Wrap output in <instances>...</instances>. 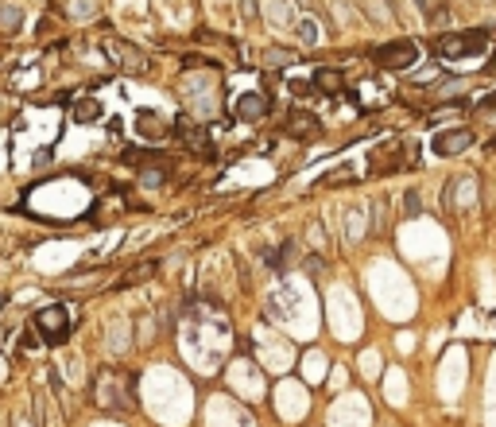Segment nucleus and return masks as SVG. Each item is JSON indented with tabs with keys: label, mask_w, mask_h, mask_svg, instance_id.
Wrapping results in <instances>:
<instances>
[{
	"label": "nucleus",
	"mask_w": 496,
	"mask_h": 427,
	"mask_svg": "<svg viewBox=\"0 0 496 427\" xmlns=\"http://www.w3.org/2000/svg\"><path fill=\"white\" fill-rule=\"evenodd\" d=\"M473 144V133L469 128H450V133H438L434 136V155H458V152H466V148Z\"/></svg>",
	"instance_id": "obj_8"
},
{
	"label": "nucleus",
	"mask_w": 496,
	"mask_h": 427,
	"mask_svg": "<svg viewBox=\"0 0 496 427\" xmlns=\"http://www.w3.org/2000/svg\"><path fill=\"white\" fill-rule=\"evenodd\" d=\"M171 133H175L179 140H183V144H186L194 155H213V148H210V136H205V128H198L190 117H175V128H171Z\"/></svg>",
	"instance_id": "obj_6"
},
{
	"label": "nucleus",
	"mask_w": 496,
	"mask_h": 427,
	"mask_svg": "<svg viewBox=\"0 0 496 427\" xmlns=\"http://www.w3.org/2000/svg\"><path fill=\"white\" fill-rule=\"evenodd\" d=\"M384 229V202H376V233Z\"/></svg>",
	"instance_id": "obj_21"
},
{
	"label": "nucleus",
	"mask_w": 496,
	"mask_h": 427,
	"mask_svg": "<svg viewBox=\"0 0 496 427\" xmlns=\"http://www.w3.org/2000/svg\"><path fill=\"white\" fill-rule=\"evenodd\" d=\"M152 272H155V265H144V268H136V272H128V276H124V284H120V287H128V284H136V280H147Z\"/></svg>",
	"instance_id": "obj_18"
},
{
	"label": "nucleus",
	"mask_w": 496,
	"mask_h": 427,
	"mask_svg": "<svg viewBox=\"0 0 496 427\" xmlns=\"http://www.w3.org/2000/svg\"><path fill=\"white\" fill-rule=\"evenodd\" d=\"M31 326H35V334L47 342V346H62L74 331V318L62 303H47V307H39L35 315H31Z\"/></svg>",
	"instance_id": "obj_2"
},
{
	"label": "nucleus",
	"mask_w": 496,
	"mask_h": 427,
	"mask_svg": "<svg viewBox=\"0 0 496 427\" xmlns=\"http://www.w3.org/2000/svg\"><path fill=\"white\" fill-rule=\"evenodd\" d=\"M268 109H271V97L268 94H241L233 113L241 121H264V117H268Z\"/></svg>",
	"instance_id": "obj_9"
},
{
	"label": "nucleus",
	"mask_w": 496,
	"mask_h": 427,
	"mask_svg": "<svg viewBox=\"0 0 496 427\" xmlns=\"http://www.w3.org/2000/svg\"><path fill=\"white\" fill-rule=\"evenodd\" d=\"M485 47H489V31H461V35H442L434 43V55L438 59H466V55H481Z\"/></svg>",
	"instance_id": "obj_3"
},
{
	"label": "nucleus",
	"mask_w": 496,
	"mask_h": 427,
	"mask_svg": "<svg viewBox=\"0 0 496 427\" xmlns=\"http://www.w3.org/2000/svg\"><path fill=\"white\" fill-rule=\"evenodd\" d=\"M167 171L171 167H140V183L144 187H163L167 183Z\"/></svg>",
	"instance_id": "obj_15"
},
{
	"label": "nucleus",
	"mask_w": 496,
	"mask_h": 427,
	"mask_svg": "<svg viewBox=\"0 0 496 427\" xmlns=\"http://www.w3.org/2000/svg\"><path fill=\"white\" fill-rule=\"evenodd\" d=\"M314 89H322L326 97H337L345 89V78H342V70H334V67H322V70H314Z\"/></svg>",
	"instance_id": "obj_11"
},
{
	"label": "nucleus",
	"mask_w": 496,
	"mask_h": 427,
	"mask_svg": "<svg viewBox=\"0 0 496 427\" xmlns=\"http://www.w3.org/2000/svg\"><path fill=\"white\" fill-rule=\"evenodd\" d=\"M303 8H314V0H303Z\"/></svg>",
	"instance_id": "obj_23"
},
{
	"label": "nucleus",
	"mask_w": 496,
	"mask_h": 427,
	"mask_svg": "<svg viewBox=\"0 0 496 427\" xmlns=\"http://www.w3.org/2000/svg\"><path fill=\"white\" fill-rule=\"evenodd\" d=\"M186 67H213V59H198V55H186Z\"/></svg>",
	"instance_id": "obj_20"
},
{
	"label": "nucleus",
	"mask_w": 496,
	"mask_h": 427,
	"mask_svg": "<svg viewBox=\"0 0 496 427\" xmlns=\"http://www.w3.org/2000/svg\"><path fill=\"white\" fill-rule=\"evenodd\" d=\"M120 160L128 163V167H167V155L163 152H144V148H128Z\"/></svg>",
	"instance_id": "obj_12"
},
{
	"label": "nucleus",
	"mask_w": 496,
	"mask_h": 427,
	"mask_svg": "<svg viewBox=\"0 0 496 427\" xmlns=\"http://www.w3.org/2000/svg\"><path fill=\"white\" fill-rule=\"evenodd\" d=\"M94 400L101 412L124 416L136 408V377L132 373H113V369H97L94 377Z\"/></svg>",
	"instance_id": "obj_1"
},
{
	"label": "nucleus",
	"mask_w": 496,
	"mask_h": 427,
	"mask_svg": "<svg viewBox=\"0 0 496 427\" xmlns=\"http://www.w3.org/2000/svg\"><path fill=\"white\" fill-rule=\"evenodd\" d=\"M70 117L78 121V125H89V121L101 117V101H97V97H78L74 109H70Z\"/></svg>",
	"instance_id": "obj_13"
},
{
	"label": "nucleus",
	"mask_w": 496,
	"mask_h": 427,
	"mask_svg": "<svg viewBox=\"0 0 496 427\" xmlns=\"http://www.w3.org/2000/svg\"><path fill=\"white\" fill-rule=\"evenodd\" d=\"M20 20H23L20 4H0V35H16Z\"/></svg>",
	"instance_id": "obj_14"
},
{
	"label": "nucleus",
	"mask_w": 496,
	"mask_h": 427,
	"mask_svg": "<svg viewBox=\"0 0 496 427\" xmlns=\"http://www.w3.org/2000/svg\"><path fill=\"white\" fill-rule=\"evenodd\" d=\"M376 62L384 70H407V67L419 62V47L411 43V39H395V43H388V47L376 51Z\"/></svg>",
	"instance_id": "obj_4"
},
{
	"label": "nucleus",
	"mask_w": 496,
	"mask_h": 427,
	"mask_svg": "<svg viewBox=\"0 0 496 427\" xmlns=\"http://www.w3.org/2000/svg\"><path fill=\"white\" fill-rule=\"evenodd\" d=\"M105 55H113L124 74H144L147 70V59L132 43H124V39H105Z\"/></svg>",
	"instance_id": "obj_5"
},
{
	"label": "nucleus",
	"mask_w": 496,
	"mask_h": 427,
	"mask_svg": "<svg viewBox=\"0 0 496 427\" xmlns=\"http://www.w3.org/2000/svg\"><path fill=\"white\" fill-rule=\"evenodd\" d=\"M287 133L299 136V140H318L322 136V121L310 109H291L287 113Z\"/></svg>",
	"instance_id": "obj_7"
},
{
	"label": "nucleus",
	"mask_w": 496,
	"mask_h": 427,
	"mask_svg": "<svg viewBox=\"0 0 496 427\" xmlns=\"http://www.w3.org/2000/svg\"><path fill=\"white\" fill-rule=\"evenodd\" d=\"M403 210H407V218H415V214L423 210V199H419V191H407V199H403Z\"/></svg>",
	"instance_id": "obj_17"
},
{
	"label": "nucleus",
	"mask_w": 496,
	"mask_h": 427,
	"mask_svg": "<svg viewBox=\"0 0 496 427\" xmlns=\"http://www.w3.org/2000/svg\"><path fill=\"white\" fill-rule=\"evenodd\" d=\"M489 70H492V74H496V55H492V62H489Z\"/></svg>",
	"instance_id": "obj_22"
},
{
	"label": "nucleus",
	"mask_w": 496,
	"mask_h": 427,
	"mask_svg": "<svg viewBox=\"0 0 496 427\" xmlns=\"http://www.w3.org/2000/svg\"><path fill=\"white\" fill-rule=\"evenodd\" d=\"M345 179H353V171H349V167H342V171H329V175H326V183H345Z\"/></svg>",
	"instance_id": "obj_19"
},
{
	"label": "nucleus",
	"mask_w": 496,
	"mask_h": 427,
	"mask_svg": "<svg viewBox=\"0 0 496 427\" xmlns=\"http://www.w3.org/2000/svg\"><path fill=\"white\" fill-rule=\"evenodd\" d=\"M283 62H295V51H283V47H268L264 51V67H283Z\"/></svg>",
	"instance_id": "obj_16"
},
{
	"label": "nucleus",
	"mask_w": 496,
	"mask_h": 427,
	"mask_svg": "<svg viewBox=\"0 0 496 427\" xmlns=\"http://www.w3.org/2000/svg\"><path fill=\"white\" fill-rule=\"evenodd\" d=\"M136 128H140L144 140H163V136L171 133V125L159 117V113H152V109H140L136 113Z\"/></svg>",
	"instance_id": "obj_10"
}]
</instances>
